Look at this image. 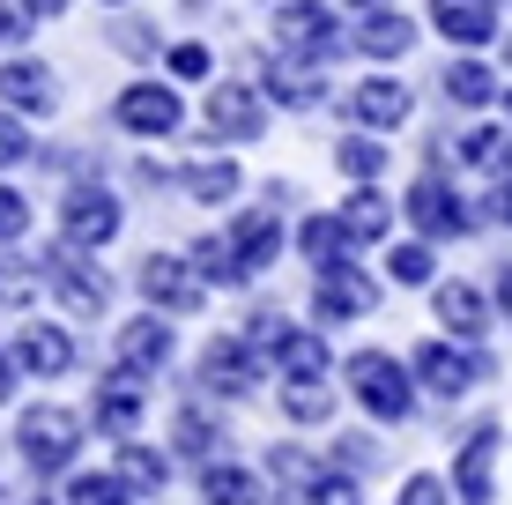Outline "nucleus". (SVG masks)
I'll return each mask as SVG.
<instances>
[{
    "mask_svg": "<svg viewBox=\"0 0 512 505\" xmlns=\"http://www.w3.org/2000/svg\"><path fill=\"white\" fill-rule=\"evenodd\" d=\"M134 171H141V186H179V171H171V164H156V156H141Z\"/></svg>",
    "mask_w": 512,
    "mask_h": 505,
    "instance_id": "49",
    "label": "nucleus"
},
{
    "mask_svg": "<svg viewBox=\"0 0 512 505\" xmlns=\"http://www.w3.org/2000/svg\"><path fill=\"white\" fill-rule=\"evenodd\" d=\"M334 461H342L349 476H364V468H379V446L364 439V431H334Z\"/></svg>",
    "mask_w": 512,
    "mask_h": 505,
    "instance_id": "46",
    "label": "nucleus"
},
{
    "mask_svg": "<svg viewBox=\"0 0 512 505\" xmlns=\"http://www.w3.org/2000/svg\"><path fill=\"white\" fill-rule=\"evenodd\" d=\"M164 67H171V82H208V75H216V52H208V45H171L164 52Z\"/></svg>",
    "mask_w": 512,
    "mask_h": 505,
    "instance_id": "41",
    "label": "nucleus"
},
{
    "mask_svg": "<svg viewBox=\"0 0 512 505\" xmlns=\"http://www.w3.org/2000/svg\"><path fill=\"white\" fill-rule=\"evenodd\" d=\"M30 8H38V23H52V15H67L75 0H30Z\"/></svg>",
    "mask_w": 512,
    "mask_h": 505,
    "instance_id": "52",
    "label": "nucleus"
},
{
    "mask_svg": "<svg viewBox=\"0 0 512 505\" xmlns=\"http://www.w3.org/2000/svg\"><path fill=\"white\" fill-rule=\"evenodd\" d=\"M416 38H423V30H416L401 8H364V23L349 30V45H357L364 60H379V67H386V60H401V52H409Z\"/></svg>",
    "mask_w": 512,
    "mask_h": 505,
    "instance_id": "23",
    "label": "nucleus"
},
{
    "mask_svg": "<svg viewBox=\"0 0 512 505\" xmlns=\"http://www.w3.org/2000/svg\"><path fill=\"white\" fill-rule=\"evenodd\" d=\"M15 379H23V364H15V350H0V402H15Z\"/></svg>",
    "mask_w": 512,
    "mask_h": 505,
    "instance_id": "50",
    "label": "nucleus"
},
{
    "mask_svg": "<svg viewBox=\"0 0 512 505\" xmlns=\"http://www.w3.org/2000/svg\"><path fill=\"white\" fill-rule=\"evenodd\" d=\"M171 446H179V454L186 461H223V446H231V439H223V424H216V416H208L201 402H186L179 416H171Z\"/></svg>",
    "mask_w": 512,
    "mask_h": 505,
    "instance_id": "29",
    "label": "nucleus"
},
{
    "mask_svg": "<svg viewBox=\"0 0 512 505\" xmlns=\"http://www.w3.org/2000/svg\"><path fill=\"white\" fill-rule=\"evenodd\" d=\"M268 476L282 483V491H312V483L327 476V461L305 454V446H275V454H268Z\"/></svg>",
    "mask_w": 512,
    "mask_h": 505,
    "instance_id": "38",
    "label": "nucleus"
},
{
    "mask_svg": "<svg viewBox=\"0 0 512 505\" xmlns=\"http://www.w3.org/2000/svg\"><path fill=\"white\" fill-rule=\"evenodd\" d=\"M119 231H127V208H119V194H112L104 179H75V186L60 194V238H75V246L104 253Z\"/></svg>",
    "mask_w": 512,
    "mask_h": 505,
    "instance_id": "6",
    "label": "nucleus"
},
{
    "mask_svg": "<svg viewBox=\"0 0 512 505\" xmlns=\"http://www.w3.org/2000/svg\"><path fill=\"white\" fill-rule=\"evenodd\" d=\"M112 119L127 134H141V142H171V134L186 127V97H179V82L141 75V82H127V90L112 97Z\"/></svg>",
    "mask_w": 512,
    "mask_h": 505,
    "instance_id": "7",
    "label": "nucleus"
},
{
    "mask_svg": "<svg viewBox=\"0 0 512 505\" xmlns=\"http://www.w3.org/2000/svg\"><path fill=\"white\" fill-rule=\"evenodd\" d=\"M112 45L127 52V60H156V30L141 23V15H119V23H112Z\"/></svg>",
    "mask_w": 512,
    "mask_h": 505,
    "instance_id": "44",
    "label": "nucleus"
},
{
    "mask_svg": "<svg viewBox=\"0 0 512 505\" xmlns=\"http://www.w3.org/2000/svg\"><path fill=\"white\" fill-rule=\"evenodd\" d=\"M342 223L357 231V246H372V238H394V201L379 194V179H372V186H357V194L342 201Z\"/></svg>",
    "mask_w": 512,
    "mask_h": 505,
    "instance_id": "32",
    "label": "nucleus"
},
{
    "mask_svg": "<svg viewBox=\"0 0 512 505\" xmlns=\"http://www.w3.org/2000/svg\"><path fill=\"white\" fill-rule=\"evenodd\" d=\"M30 156H38V134H30V119H23V112H8V104H0V171L30 164Z\"/></svg>",
    "mask_w": 512,
    "mask_h": 505,
    "instance_id": "40",
    "label": "nucleus"
},
{
    "mask_svg": "<svg viewBox=\"0 0 512 505\" xmlns=\"http://www.w3.org/2000/svg\"><path fill=\"white\" fill-rule=\"evenodd\" d=\"M505 67H512V30H505Z\"/></svg>",
    "mask_w": 512,
    "mask_h": 505,
    "instance_id": "54",
    "label": "nucleus"
},
{
    "mask_svg": "<svg viewBox=\"0 0 512 505\" xmlns=\"http://www.w3.org/2000/svg\"><path fill=\"white\" fill-rule=\"evenodd\" d=\"M179 186H186V201H201V208H223V201H238V164L231 156H201V164H186L179 171Z\"/></svg>",
    "mask_w": 512,
    "mask_h": 505,
    "instance_id": "30",
    "label": "nucleus"
},
{
    "mask_svg": "<svg viewBox=\"0 0 512 505\" xmlns=\"http://www.w3.org/2000/svg\"><path fill=\"white\" fill-rule=\"evenodd\" d=\"M201 127H208V149H245L268 134V90L260 82H216L201 104Z\"/></svg>",
    "mask_w": 512,
    "mask_h": 505,
    "instance_id": "5",
    "label": "nucleus"
},
{
    "mask_svg": "<svg viewBox=\"0 0 512 505\" xmlns=\"http://www.w3.org/2000/svg\"><path fill=\"white\" fill-rule=\"evenodd\" d=\"M394 505H446V483H438V476H409Z\"/></svg>",
    "mask_w": 512,
    "mask_h": 505,
    "instance_id": "47",
    "label": "nucleus"
},
{
    "mask_svg": "<svg viewBox=\"0 0 512 505\" xmlns=\"http://www.w3.org/2000/svg\"><path fill=\"white\" fill-rule=\"evenodd\" d=\"M431 30H438L446 45H461V52H483V45L505 38L498 0H431Z\"/></svg>",
    "mask_w": 512,
    "mask_h": 505,
    "instance_id": "16",
    "label": "nucleus"
},
{
    "mask_svg": "<svg viewBox=\"0 0 512 505\" xmlns=\"http://www.w3.org/2000/svg\"><path fill=\"white\" fill-rule=\"evenodd\" d=\"M453 156H461L468 171H490V179H505V171H512V127H468L461 142H453Z\"/></svg>",
    "mask_w": 512,
    "mask_h": 505,
    "instance_id": "31",
    "label": "nucleus"
},
{
    "mask_svg": "<svg viewBox=\"0 0 512 505\" xmlns=\"http://www.w3.org/2000/svg\"><path fill=\"white\" fill-rule=\"evenodd\" d=\"M30 30H38V8L30 0H0V52H15Z\"/></svg>",
    "mask_w": 512,
    "mask_h": 505,
    "instance_id": "45",
    "label": "nucleus"
},
{
    "mask_svg": "<svg viewBox=\"0 0 512 505\" xmlns=\"http://www.w3.org/2000/svg\"><path fill=\"white\" fill-rule=\"evenodd\" d=\"M231 246L245 260V275H268L275 268V260H282V216H275V201L238 208V216H231Z\"/></svg>",
    "mask_w": 512,
    "mask_h": 505,
    "instance_id": "20",
    "label": "nucleus"
},
{
    "mask_svg": "<svg viewBox=\"0 0 512 505\" xmlns=\"http://www.w3.org/2000/svg\"><path fill=\"white\" fill-rule=\"evenodd\" d=\"M438 97L461 104V112H483V104L505 97V82H498V67H490V60L461 52V60H446V75H438Z\"/></svg>",
    "mask_w": 512,
    "mask_h": 505,
    "instance_id": "24",
    "label": "nucleus"
},
{
    "mask_svg": "<svg viewBox=\"0 0 512 505\" xmlns=\"http://www.w3.org/2000/svg\"><path fill=\"white\" fill-rule=\"evenodd\" d=\"M409 112H416V97H409V82H401V75H364L357 90H349V119L372 127V134L409 127Z\"/></svg>",
    "mask_w": 512,
    "mask_h": 505,
    "instance_id": "17",
    "label": "nucleus"
},
{
    "mask_svg": "<svg viewBox=\"0 0 512 505\" xmlns=\"http://www.w3.org/2000/svg\"><path fill=\"white\" fill-rule=\"evenodd\" d=\"M141 409H149V372H134V364H112V372L97 379L90 424L104 431V439H134V431H141Z\"/></svg>",
    "mask_w": 512,
    "mask_h": 505,
    "instance_id": "11",
    "label": "nucleus"
},
{
    "mask_svg": "<svg viewBox=\"0 0 512 505\" xmlns=\"http://www.w3.org/2000/svg\"><path fill=\"white\" fill-rule=\"evenodd\" d=\"M268 30H275V52H290V60H312V67H327L334 52L349 45L342 23H334V0H275Z\"/></svg>",
    "mask_w": 512,
    "mask_h": 505,
    "instance_id": "4",
    "label": "nucleus"
},
{
    "mask_svg": "<svg viewBox=\"0 0 512 505\" xmlns=\"http://www.w3.org/2000/svg\"><path fill=\"white\" fill-rule=\"evenodd\" d=\"M490 298H498V312H505V320H512V260H505V268H498V283H490Z\"/></svg>",
    "mask_w": 512,
    "mask_h": 505,
    "instance_id": "51",
    "label": "nucleus"
},
{
    "mask_svg": "<svg viewBox=\"0 0 512 505\" xmlns=\"http://www.w3.org/2000/svg\"><path fill=\"white\" fill-rule=\"evenodd\" d=\"M23 231H30V194H23V186H8V179H0V246H15Z\"/></svg>",
    "mask_w": 512,
    "mask_h": 505,
    "instance_id": "42",
    "label": "nucleus"
},
{
    "mask_svg": "<svg viewBox=\"0 0 512 505\" xmlns=\"http://www.w3.org/2000/svg\"><path fill=\"white\" fill-rule=\"evenodd\" d=\"M401 216H409L416 238H431V246H438V238H468L475 223H483V216H475V208L446 186V171H423L409 194H401Z\"/></svg>",
    "mask_w": 512,
    "mask_h": 505,
    "instance_id": "9",
    "label": "nucleus"
},
{
    "mask_svg": "<svg viewBox=\"0 0 512 505\" xmlns=\"http://www.w3.org/2000/svg\"><path fill=\"white\" fill-rule=\"evenodd\" d=\"M193 379H201L208 394H223V402H245V394H260V350L245 335H216L201 350V372Z\"/></svg>",
    "mask_w": 512,
    "mask_h": 505,
    "instance_id": "12",
    "label": "nucleus"
},
{
    "mask_svg": "<svg viewBox=\"0 0 512 505\" xmlns=\"http://www.w3.org/2000/svg\"><path fill=\"white\" fill-rule=\"evenodd\" d=\"M260 90H268V104H282V112H312V104H327L320 67H312V60H290V52L260 60Z\"/></svg>",
    "mask_w": 512,
    "mask_h": 505,
    "instance_id": "18",
    "label": "nucleus"
},
{
    "mask_svg": "<svg viewBox=\"0 0 512 505\" xmlns=\"http://www.w3.org/2000/svg\"><path fill=\"white\" fill-rule=\"evenodd\" d=\"M386 275H394L401 290H423V283H438V253H431V238H401V246L386 253Z\"/></svg>",
    "mask_w": 512,
    "mask_h": 505,
    "instance_id": "37",
    "label": "nucleus"
},
{
    "mask_svg": "<svg viewBox=\"0 0 512 505\" xmlns=\"http://www.w3.org/2000/svg\"><path fill=\"white\" fill-rule=\"evenodd\" d=\"M498 446H505V424H475L461 439V454H453V498H461V505H490V498H498V483H490Z\"/></svg>",
    "mask_w": 512,
    "mask_h": 505,
    "instance_id": "15",
    "label": "nucleus"
},
{
    "mask_svg": "<svg viewBox=\"0 0 512 505\" xmlns=\"http://www.w3.org/2000/svg\"><path fill=\"white\" fill-rule=\"evenodd\" d=\"M268 357H275L282 379H334V350H327L320 327H290V335H282Z\"/></svg>",
    "mask_w": 512,
    "mask_h": 505,
    "instance_id": "26",
    "label": "nucleus"
},
{
    "mask_svg": "<svg viewBox=\"0 0 512 505\" xmlns=\"http://www.w3.org/2000/svg\"><path fill=\"white\" fill-rule=\"evenodd\" d=\"M505 127H512V90H505Z\"/></svg>",
    "mask_w": 512,
    "mask_h": 505,
    "instance_id": "55",
    "label": "nucleus"
},
{
    "mask_svg": "<svg viewBox=\"0 0 512 505\" xmlns=\"http://www.w3.org/2000/svg\"><path fill=\"white\" fill-rule=\"evenodd\" d=\"M364 312H379V283H372V275H357V260L312 275V320H320V327L364 320Z\"/></svg>",
    "mask_w": 512,
    "mask_h": 505,
    "instance_id": "13",
    "label": "nucleus"
},
{
    "mask_svg": "<svg viewBox=\"0 0 512 505\" xmlns=\"http://www.w3.org/2000/svg\"><path fill=\"white\" fill-rule=\"evenodd\" d=\"M423 394H438V402H461V394H475L498 364H490V350H475V342H423V350L409 357Z\"/></svg>",
    "mask_w": 512,
    "mask_h": 505,
    "instance_id": "8",
    "label": "nucleus"
},
{
    "mask_svg": "<svg viewBox=\"0 0 512 505\" xmlns=\"http://www.w3.org/2000/svg\"><path fill=\"white\" fill-rule=\"evenodd\" d=\"M282 416L290 424H334V379H282Z\"/></svg>",
    "mask_w": 512,
    "mask_h": 505,
    "instance_id": "35",
    "label": "nucleus"
},
{
    "mask_svg": "<svg viewBox=\"0 0 512 505\" xmlns=\"http://www.w3.org/2000/svg\"><path fill=\"white\" fill-rule=\"evenodd\" d=\"M38 290H52V283H45V260H30V253H0V312L38 305Z\"/></svg>",
    "mask_w": 512,
    "mask_h": 505,
    "instance_id": "33",
    "label": "nucleus"
},
{
    "mask_svg": "<svg viewBox=\"0 0 512 505\" xmlns=\"http://www.w3.org/2000/svg\"><path fill=\"white\" fill-rule=\"evenodd\" d=\"M0 104L23 112V119H52V112H60V75H52L45 60L8 52V60H0Z\"/></svg>",
    "mask_w": 512,
    "mask_h": 505,
    "instance_id": "14",
    "label": "nucleus"
},
{
    "mask_svg": "<svg viewBox=\"0 0 512 505\" xmlns=\"http://www.w3.org/2000/svg\"><path fill=\"white\" fill-rule=\"evenodd\" d=\"M342 379H349V394L364 402V416L372 424H409L416 416V364H401V357H386V350H357L342 364Z\"/></svg>",
    "mask_w": 512,
    "mask_h": 505,
    "instance_id": "1",
    "label": "nucleus"
},
{
    "mask_svg": "<svg viewBox=\"0 0 512 505\" xmlns=\"http://www.w3.org/2000/svg\"><path fill=\"white\" fill-rule=\"evenodd\" d=\"M134 498L141 491L119 476V468H112V476H75V483H67V505H134Z\"/></svg>",
    "mask_w": 512,
    "mask_h": 505,
    "instance_id": "39",
    "label": "nucleus"
},
{
    "mask_svg": "<svg viewBox=\"0 0 512 505\" xmlns=\"http://www.w3.org/2000/svg\"><path fill=\"white\" fill-rule=\"evenodd\" d=\"M342 8H386V0H342Z\"/></svg>",
    "mask_w": 512,
    "mask_h": 505,
    "instance_id": "53",
    "label": "nucleus"
},
{
    "mask_svg": "<svg viewBox=\"0 0 512 505\" xmlns=\"http://www.w3.org/2000/svg\"><path fill=\"white\" fill-rule=\"evenodd\" d=\"M334 164H342V171H349L357 186H372L379 171H386V134H372V127L342 134V142H334Z\"/></svg>",
    "mask_w": 512,
    "mask_h": 505,
    "instance_id": "36",
    "label": "nucleus"
},
{
    "mask_svg": "<svg viewBox=\"0 0 512 505\" xmlns=\"http://www.w3.org/2000/svg\"><path fill=\"white\" fill-rule=\"evenodd\" d=\"M490 305L498 298H483L475 283H431V312H438V327H446L453 342H483L490 335Z\"/></svg>",
    "mask_w": 512,
    "mask_h": 505,
    "instance_id": "21",
    "label": "nucleus"
},
{
    "mask_svg": "<svg viewBox=\"0 0 512 505\" xmlns=\"http://www.w3.org/2000/svg\"><path fill=\"white\" fill-rule=\"evenodd\" d=\"M82 439H90V431H82V416L60 409V402H38V409L15 416V454L38 468V476H60V468H75Z\"/></svg>",
    "mask_w": 512,
    "mask_h": 505,
    "instance_id": "2",
    "label": "nucleus"
},
{
    "mask_svg": "<svg viewBox=\"0 0 512 505\" xmlns=\"http://www.w3.org/2000/svg\"><path fill=\"white\" fill-rule=\"evenodd\" d=\"M134 290H141L156 312H171V320L201 312V298H208V283H201V268H193V253H149V260L134 268Z\"/></svg>",
    "mask_w": 512,
    "mask_h": 505,
    "instance_id": "10",
    "label": "nucleus"
},
{
    "mask_svg": "<svg viewBox=\"0 0 512 505\" xmlns=\"http://www.w3.org/2000/svg\"><path fill=\"white\" fill-rule=\"evenodd\" d=\"M483 216H490V223H505V231H512V171H505V179H498V186H490V201H483Z\"/></svg>",
    "mask_w": 512,
    "mask_h": 505,
    "instance_id": "48",
    "label": "nucleus"
},
{
    "mask_svg": "<svg viewBox=\"0 0 512 505\" xmlns=\"http://www.w3.org/2000/svg\"><path fill=\"white\" fill-rule=\"evenodd\" d=\"M45 283H52V298L75 312V320H104V312H112V275H104L97 253L75 246V238L45 246Z\"/></svg>",
    "mask_w": 512,
    "mask_h": 505,
    "instance_id": "3",
    "label": "nucleus"
},
{
    "mask_svg": "<svg viewBox=\"0 0 512 505\" xmlns=\"http://www.w3.org/2000/svg\"><path fill=\"white\" fill-rule=\"evenodd\" d=\"M193 268H201V283L208 290H245L253 275H245V260H238V246H231V231H208V238H193Z\"/></svg>",
    "mask_w": 512,
    "mask_h": 505,
    "instance_id": "28",
    "label": "nucleus"
},
{
    "mask_svg": "<svg viewBox=\"0 0 512 505\" xmlns=\"http://www.w3.org/2000/svg\"><path fill=\"white\" fill-rule=\"evenodd\" d=\"M305 505H364V491H357V476H349V468H327V476L305 491Z\"/></svg>",
    "mask_w": 512,
    "mask_h": 505,
    "instance_id": "43",
    "label": "nucleus"
},
{
    "mask_svg": "<svg viewBox=\"0 0 512 505\" xmlns=\"http://www.w3.org/2000/svg\"><path fill=\"white\" fill-rule=\"evenodd\" d=\"M119 476H127L141 498H164V483H171V454H156V446H141V439H119Z\"/></svg>",
    "mask_w": 512,
    "mask_h": 505,
    "instance_id": "34",
    "label": "nucleus"
},
{
    "mask_svg": "<svg viewBox=\"0 0 512 505\" xmlns=\"http://www.w3.org/2000/svg\"><path fill=\"white\" fill-rule=\"evenodd\" d=\"M15 364H23L30 379H67L75 372V335L52 320H30L23 335H15Z\"/></svg>",
    "mask_w": 512,
    "mask_h": 505,
    "instance_id": "22",
    "label": "nucleus"
},
{
    "mask_svg": "<svg viewBox=\"0 0 512 505\" xmlns=\"http://www.w3.org/2000/svg\"><path fill=\"white\" fill-rule=\"evenodd\" d=\"M0 505H8V498H0Z\"/></svg>",
    "mask_w": 512,
    "mask_h": 505,
    "instance_id": "57",
    "label": "nucleus"
},
{
    "mask_svg": "<svg viewBox=\"0 0 512 505\" xmlns=\"http://www.w3.org/2000/svg\"><path fill=\"white\" fill-rule=\"evenodd\" d=\"M201 498H208V505H282L268 483L245 476L238 461H208V468H201Z\"/></svg>",
    "mask_w": 512,
    "mask_h": 505,
    "instance_id": "27",
    "label": "nucleus"
},
{
    "mask_svg": "<svg viewBox=\"0 0 512 505\" xmlns=\"http://www.w3.org/2000/svg\"><path fill=\"white\" fill-rule=\"evenodd\" d=\"M297 253L312 260V275L320 268H349V260H357V231L342 223V208H334V216H305L297 223Z\"/></svg>",
    "mask_w": 512,
    "mask_h": 505,
    "instance_id": "25",
    "label": "nucleus"
},
{
    "mask_svg": "<svg viewBox=\"0 0 512 505\" xmlns=\"http://www.w3.org/2000/svg\"><path fill=\"white\" fill-rule=\"evenodd\" d=\"M30 505H52V498H30ZM60 505H67V498H60Z\"/></svg>",
    "mask_w": 512,
    "mask_h": 505,
    "instance_id": "56",
    "label": "nucleus"
},
{
    "mask_svg": "<svg viewBox=\"0 0 512 505\" xmlns=\"http://www.w3.org/2000/svg\"><path fill=\"white\" fill-rule=\"evenodd\" d=\"M171 357H179V335H171V312H141V320H127V327H119V364H134V372H164V364Z\"/></svg>",
    "mask_w": 512,
    "mask_h": 505,
    "instance_id": "19",
    "label": "nucleus"
}]
</instances>
